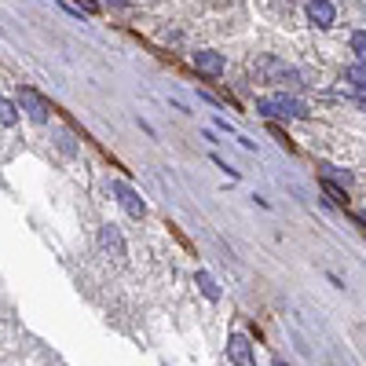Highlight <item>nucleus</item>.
Segmentation results:
<instances>
[{
  "label": "nucleus",
  "instance_id": "nucleus-10",
  "mask_svg": "<svg viewBox=\"0 0 366 366\" xmlns=\"http://www.w3.org/2000/svg\"><path fill=\"white\" fill-rule=\"evenodd\" d=\"M322 190H326V195H330V202L333 205H348V198H344V190L330 180V176H322Z\"/></svg>",
  "mask_w": 366,
  "mask_h": 366
},
{
  "label": "nucleus",
  "instance_id": "nucleus-7",
  "mask_svg": "<svg viewBox=\"0 0 366 366\" xmlns=\"http://www.w3.org/2000/svg\"><path fill=\"white\" fill-rule=\"evenodd\" d=\"M195 67L205 77H220L224 74V55L220 52H195Z\"/></svg>",
  "mask_w": 366,
  "mask_h": 366
},
{
  "label": "nucleus",
  "instance_id": "nucleus-3",
  "mask_svg": "<svg viewBox=\"0 0 366 366\" xmlns=\"http://www.w3.org/2000/svg\"><path fill=\"white\" fill-rule=\"evenodd\" d=\"M308 23L315 30H333L337 26V8L330 4V0H308Z\"/></svg>",
  "mask_w": 366,
  "mask_h": 366
},
{
  "label": "nucleus",
  "instance_id": "nucleus-2",
  "mask_svg": "<svg viewBox=\"0 0 366 366\" xmlns=\"http://www.w3.org/2000/svg\"><path fill=\"white\" fill-rule=\"evenodd\" d=\"M18 106L30 114V121H37V125L48 121V103H45V96H40L37 88H30V84H23V88H18Z\"/></svg>",
  "mask_w": 366,
  "mask_h": 366
},
{
  "label": "nucleus",
  "instance_id": "nucleus-6",
  "mask_svg": "<svg viewBox=\"0 0 366 366\" xmlns=\"http://www.w3.org/2000/svg\"><path fill=\"white\" fill-rule=\"evenodd\" d=\"M99 246L114 256V261H125V239H121V231L114 227V224H106V227H99Z\"/></svg>",
  "mask_w": 366,
  "mask_h": 366
},
{
  "label": "nucleus",
  "instance_id": "nucleus-5",
  "mask_svg": "<svg viewBox=\"0 0 366 366\" xmlns=\"http://www.w3.org/2000/svg\"><path fill=\"white\" fill-rule=\"evenodd\" d=\"M114 195H118V202L125 205L128 217H136V220H143V217H147V202H143V198L136 195V190L128 187V183H114Z\"/></svg>",
  "mask_w": 366,
  "mask_h": 366
},
{
  "label": "nucleus",
  "instance_id": "nucleus-1",
  "mask_svg": "<svg viewBox=\"0 0 366 366\" xmlns=\"http://www.w3.org/2000/svg\"><path fill=\"white\" fill-rule=\"evenodd\" d=\"M256 114H264L268 121H293V118H311L308 103L286 96V92H275V96H261L256 99Z\"/></svg>",
  "mask_w": 366,
  "mask_h": 366
},
{
  "label": "nucleus",
  "instance_id": "nucleus-14",
  "mask_svg": "<svg viewBox=\"0 0 366 366\" xmlns=\"http://www.w3.org/2000/svg\"><path fill=\"white\" fill-rule=\"evenodd\" d=\"M103 4H110V8H121V4H125V0H103Z\"/></svg>",
  "mask_w": 366,
  "mask_h": 366
},
{
  "label": "nucleus",
  "instance_id": "nucleus-15",
  "mask_svg": "<svg viewBox=\"0 0 366 366\" xmlns=\"http://www.w3.org/2000/svg\"><path fill=\"white\" fill-rule=\"evenodd\" d=\"M278 366H286V362H278Z\"/></svg>",
  "mask_w": 366,
  "mask_h": 366
},
{
  "label": "nucleus",
  "instance_id": "nucleus-9",
  "mask_svg": "<svg viewBox=\"0 0 366 366\" xmlns=\"http://www.w3.org/2000/svg\"><path fill=\"white\" fill-rule=\"evenodd\" d=\"M344 81L355 84L359 92H366V62H359V67H348V70H344Z\"/></svg>",
  "mask_w": 366,
  "mask_h": 366
},
{
  "label": "nucleus",
  "instance_id": "nucleus-13",
  "mask_svg": "<svg viewBox=\"0 0 366 366\" xmlns=\"http://www.w3.org/2000/svg\"><path fill=\"white\" fill-rule=\"evenodd\" d=\"M77 4H81L84 11H99V4H96V0H77Z\"/></svg>",
  "mask_w": 366,
  "mask_h": 366
},
{
  "label": "nucleus",
  "instance_id": "nucleus-8",
  "mask_svg": "<svg viewBox=\"0 0 366 366\" xmlns=\"http://www.w3.org/2000/svg\"><path fill=\"white\" fill-rule=\"evenodd\" d=\"M195 282H198V290H202L209 300H220V286H217V278H212L209 271H198V275H195Z\"/></svg>",
  "mask_w": 366,
  "mask_h": 366
},
{
  "label": "nucleus",
  "instance_id": "nucleus-4",
  "mask_svg": "<svg viewBox=\"0 0 366 366\" xmlns=\"http://www.w3.org/2000/svg\"><path fill=\"white\" fill-rule=\"evenodd\" d=\"M227 355L234 366H256V352H253V344L246 333H231L227 337Z\"/></svg>",
  "mask_w": 366,
  "mask_h": 366
},
{
  "label": "nucleus",
  "instance_id": "nucleus-11",
  "mask_svg": "<svg viewBox=\"0 0 366 366\" xmlns=\"http://www.w3.org/2000/svg\"><path fill=\"white\" fill-rule=\"evenodd\" d=\"M348 48L355 52V59H359V62H366V30H355V33H352Z\"/></svg>",
  "mask_w": 366,
  "mask_h": 366
},
{
  "label": "nucleus",
  "instance_id": "nucleus-12",
  "mask_svg": "<svg viewBox=\"0 0 366 366\" xmlns=\"http://www.w3.org/2000/svg\"><path fill=\"white\" fill-rule=\"evenodd\" d=\"M18 121V110H15V103H8L4 96H0V125H15Z\"/></svg>",
  "mask_w": 366,
  "mask_h": 366
}]
</instances>
